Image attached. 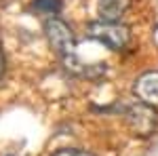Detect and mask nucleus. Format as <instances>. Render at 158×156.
<instances>
[{"label": "nucleus", "mask_w": 158, "mask_h": 156, "mask_svg": "<svg viewBox=\"0 0 158 156\" xmlns=\"http://www.w3.org/2000/svg\"><path fill=\"white\" fill-rule=\"evenodd\" d=\"M89 36L95 38L101 44H106L110 51H122L131 42V30L124 23H120V21L110 23V21H101L99 19V21L89 25Z\"/></svg>", "instance_id": "nucleus-1"}, {"label": "nucleus", "mask_w": 158, "mask_h": 156, "mask_svg": "<svg viewBox=\"0 0 158 156\" xmlns=\"http://www.w3.org/2000/svg\"><path fill=\"white\" fill-rule=\"evenodd\" d=\"M44 34H47V40L49 44L59 55L63 57H70L74 55V48H76V34L72 32V27L65 23L59 17H51L44 21Z\"/></svg>", "instance_id": "nucleus-2"}, {"label": "nucleus", "mask_w": 158, "mask_h": 156, "mask_svg": "<svg viewBox=\"0 0 158 156\" xmlns=\"http://www.w3.org/2000/svg\"><path fill=\"white\" fill-rule=\"evenodd\" d=\"M127 124L131 127L135 135L148 137L158 129V112L156 108H150L146 103H135L127 110Z\"/></svg>", "instance_id": "nucleus-3"}, {"label": "nucleus", "mask_w": 158, "mask_h": 156, "mask_svg": "<svg viewBox=\"0 0 158 156\" xmlns=\"http://www.w3.org/2000/svg\"><path fill=\"white\" fill-rule=\"evenodd\" d=\"M133 93L137 95L139 103L150 108H158V70L143 72L133 84Z\"/></svg>", "instance_id": "nucleus-4"}, {"label": "nucleus", "mask_w": 158, "mask_h": 156, "mask_svg": "<svg viewBox=\"0 0 158 156\" xmlns=\"http://www.w3.org/2000/svg\"><path fill=\"white\" fill-rule=\"evenodd\" d=\"M129 4H131V0H97V11L101 21H110V23L120 21Z\"/></svg>", "instance_id": "nucleus-5"}, {"label": "nucleus", "mask_w": 158, "mask_h": 156, "mask_svg": "<svg viewBox=\"0 0 158 156\" xmlns=\"http://www.w3.org/2000/svg\"><path fill=\"white\" fill-rule=\"evenodd\" d=\"M34 9L44 15H55L61 9V0H34Z\"/></svg>", "instance_id": "nucleus-6"}, {"label": "nucleus", "mask_w": 158, "mask_h": 156, "mask_svg": "<svg viewBox=\"0 0 158 156\" xmlns=\"http://www.w3.org/2000/svg\"><path fill=\"white\" fill-rule=\"evenodd\" d=\"M53 156H95L86 150H76V148H63V150H57Z\"/></svg>", "instance_id": "nucleus-7"}, {"label": "nucleus", "mask_w": 158, "mask_h": 156, "mask_svg": "<svg viewBox=\"0 0 158 156\" xmlns=\"http://www.w3.org/2000/svg\"><path fill=\"white\" fill-rule=\"evenodd\" d=\"M2 74H4V51L0 47V78H2Z\"/></svg>", "instance_id": "nucleus-8"}]
</instances>
